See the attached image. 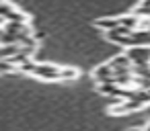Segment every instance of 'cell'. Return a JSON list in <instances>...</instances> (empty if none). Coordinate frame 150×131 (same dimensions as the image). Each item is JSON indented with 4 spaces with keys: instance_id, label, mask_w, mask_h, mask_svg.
<instances>
[{
    "instance_id": "cell-1",
    "label": "cell",
    "mask_w": 150,
    "mask_h": 131,
    "mask_svg": "<svg viewBox=\"0 0 150 131\" xmlns=\"http://www.w3.org/2000/svg\"><path fill=\"white\" fill-rule=\"evenodd\" d=\"M107 64H109V68L113 72V78L115 76H123V74H132V62L127 60L125 53H119V55L111 57Z\"/></svg>"
},
{
    "instance_id": "cell-2",
    "label": "cell",
    "mask_w": 150,
    "mask_h": 131,
    "mask_svg": "<svg viewBox=\"0 0 150 131\" xmlns=\"http://www.w3.org/2000/svg\"><path fill=\"white\" fill-rule=\"evenodd\" d=\"M113 78V72H111V68H109V64L105 62V64H101V66H97L95 70H93V80L99 84V82H105V80H111Z\"/></svg>"
},
{
    "instance_id": "cell-3",
    "label": "cell",
    "mask_w": 150,
    "mask_h": 131,
    "mask_svg": "<svg viewBox=\"0 0 150 131\" xmlns=\"http://www.w3.org/2000/svg\"><path fill=\"white\" fill-rule=\"evenodd\" d=\"M95 25H97L99 29H105V33H107V31L119 29V27H121V19H119V17H105V19H97Z\"/></svg>"
},
{
    "instance_id": "cell-4",
    "label": "cell",
    "mask_w": 150,
    "mask_h": 131,
    "mask_svg": "<svg viewBox=\"0 0 150 131\" xmlns=\"http://www.w3.org/2000/svg\"><path fill=\"white\" fill-rule=\"evenodd\" d=\"M78 76H80V72L74 66H62V70H60V82H72Z\"/></svg>"
},
{
    "instance_id": "cell-5",
    "label": "cell",
    "mask_w": 150,
    "mask_h": 131,
    "mask_svg": "<svg viewBox=\"0 0 150 131\" xmlns=\"http://www.w3.org/2000/svg\"><path fill=\"white\" fill-rule=\"evenodd\" d=\"M19 68L11 62V60H0V76H4V74H17Z\"/></svg>"
}]
</instances>
